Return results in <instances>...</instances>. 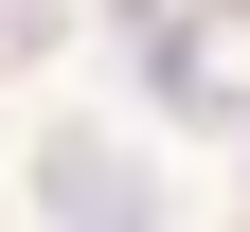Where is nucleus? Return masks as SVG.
Wrapping results in <instances>:
<instances>
[{"mask_svg": "<svg viewBox=\"0 0 250 232\" xmlns=\"http://www.w3.org/2000/svg\"><path fill=\"white\" fill-rule=\"evenodd\" d=\"M36 214L54 232H179L161 214V161L125 125H36Z\"/></svg>", "mask_w": 250, "mask_h": 232, "instance_id": "f257e3e1", "label": "nucleus"}]
</instances>
